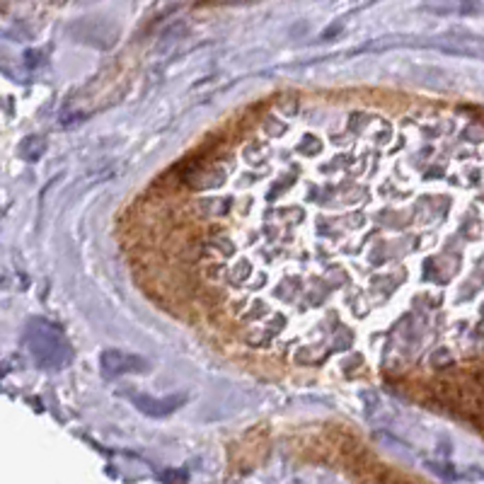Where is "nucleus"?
<instances>
[{
	"mask_svg": "<svg viewBox=\"0 0 484 484\" xmlns=\"http://www.w3.org/2000/svg\"><path fill=\"white\" fill-rule=\"evenodd\" d=\"M131 402L136 405V409L143 412V414L160 419V417L172 414L175 409H180V407L187 402V395H170V397H160V400H153L148 395H131Z\"/></svg>",
	"mask_w": 484,
	"mask_h": 484,
	"instance_id": "3",
	"label": "nucleus"
},
{
	"mask_svg": "<svg viewBox=\"0 0 484 484\" xmlns=\"http://www.w3.org/2000/svg\"><path fill=\"white\" fill-rule=\"evenodd\" d=\"M339 29H341V22H339V25H334V27H329V29H324V32H322V37H320V39H332V37H334V34H336V32H339Z\"/></svg>",
	"mask_w": 484,
	"mask_h": 484,
	"instance_id": "5",
	"label": "nucleus"
},
{
	"mask_svg": "<svg viewBox=\"0 0 484 484\" xmlns=\"http://www.w3.org/2000/svg\"><path fill=\"white\" fill-rule=\"evenodd\" d=\"M44 150H46L44 136H27V138L20 143V155L25 158L27 163L39 160V158L44 155Z\"/></svg>",
	"mask_w": 484,
	"mask_h": 484,
	"instance_id": "4",
	"label": "nucleus"
},
{
	"mask_svg": "<svg viewBox=\"0 0 484 484\" xmlns=\"http://www.w3.org/2000/svg\"><path fill=\"white\" fill-rule=\"evenodd\" d=\"M25 339L29 351L34 353V358H37L41 368L58 370L66 363H70V346L54 322L41 320V317L32 320L27 324Z\"/></svg>",
	"mask_w": 484,
	"mask_h": 484,
	"instance_id": "1",
	"label": "nucleus"
},
{
	"mask_svg": "<svg viewBox=\"0 0 484 484\" xmlns=\"http://www.w3.org/2000/svg\"><path fill=\"white\" fill-rule=\"evenodd\" d=\"M99 368L104 378H121L126 373H145L150 363L138 353H128L121 349H107L99 356Z\"/></svg>",
	"mask_w": 484,
	"mask_h": 484,
	"instance_id": "2",
	"label": "nucleus"
}]
</instances>
